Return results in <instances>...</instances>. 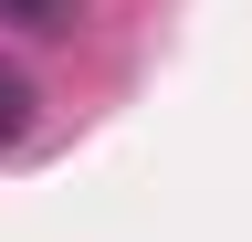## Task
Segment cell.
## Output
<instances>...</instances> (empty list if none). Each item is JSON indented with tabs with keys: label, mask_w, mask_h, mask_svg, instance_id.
Masks as SVG:
<instances>
[{
	"label": "cell",
	"mask_w": 252,
	"mask_h": 242,
	"mask_svg": "<svg viewBox=\"0 0 252 242\" xmlns=\"http://www.w3.org/2000/svg\"><path fill=\"white\" fill-rule=\"evenodd\" d=\"M0 21H21V32H74L84 0H0Z\"/></svg>",
	"instance_id": "obj_1"
},
{
	"label": "cell",
	"mask_w": 252,
	"mask_h": 242,
	"mask_svg": "<svg viewBox=\"0 0 252 242\" xmlns=\"http://www.w3.org/2000/svg\"><path fill=\"white\" fill-rule=\"evenodd\" d=\"M32 127V74H11V64H0V147H11Z\"/></svg>",
	"instance_id": "obj_2"
}]
</instances>
